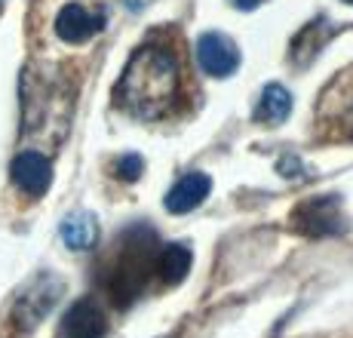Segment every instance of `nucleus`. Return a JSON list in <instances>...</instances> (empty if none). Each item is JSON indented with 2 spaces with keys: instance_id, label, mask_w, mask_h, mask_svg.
Masks as SVG:
<instances>
[{
  "instance_id": "10",
  "label": "nucleus",
  "mask_w": 353,
  "mask_h": 338,
  "mask_svg": "<svg viewBox=\"0 0 353 338\" xmlns=\"http://www.w3.org/2000/svg\"><path fill=\"white\" fill-rule=\"evenodd\" d=\"M191 270V249L185 243H169L160 249L157 255V274L163 277V283H181Z\"/></svg>"
},
{
  "instance_id": "2",
  "label": "nucleus",
  "mask_w": 353,
  "mask_h": 338,
  "mask_svg": "<svg viewBox=\"0 0 353 338\" xmlns=\"http://www.w3.org/2000/svg\"><path fill=\"white\" fill-rule=\"evenodd\" d=\"M59 295H62V280L52 274H40L34 277L28 286L19 292L16 308H12V323H16L22 332H31L52 308H56Z\"/></svg>"
},
{
  "instance_id": "3",
  "label": "nucleus",
  "mask_w": 353,
  "mask_h": 338,
  "mask_svg": "<svg viewBox=\"0 0 353 338\" xmlns=\"http://www.w3.org/2000/svg\"><path fill=\"white\" fill-rule=\"evenodd\" d=\"M196 62L209 77H230L236 71V65H240V50L225 34L206 31L196 40Z\"/></svg>"
},
{
  "instance_id": "5",
  "label": "nucleus",
  "mask_w": 353,
  "mask_h": 338,
  "mask_svg": "<svg viewBox=\"0 0 353 338\" xmlns=\"http://www.w3.org/2000/svg\"><path fill=\"white\" fill-rule=\"evenodd\" d=\"M105 335H108V320L101 314V308L96 301L83 299V301H74L65 310L56 338H105Z\"/></svg>"
},
{
  "instance_id": "8",
  "label": "nucleus",
  "mask_w": 353,
  "mask_h": 338,
  "mask_svg": "<svg viewBox=\"0 0 353 338\" xmlns=\"http://www.w3.org/2000/svg\"><path fill=\"white\" fill-rule=\"evenodd\" d=\"M59 234H62L68 249L86 252V249H92L99 243V221H96V215H90V212H71V215H65V221L59 225Z\"/></svg>"
},
{
  "instance_id": "9",
  "label": "nucleus",
  "mask_w": 353,
  "mask_h": 338,
  "mask_svg": "<svg viewBox=\"0 0 353 338\" xmlns=\"http://www.w3.org/2000/svg\"><path fill=\"white\" fill-rule=\"evenodd\" d=\"M289 111H292V92L286 86H280V83L264 86L261 101H258V108H255V117L264 120V123H270V126H276L289 117Z\"/></svg>"
},
{
  "instance_id": "14",
  "label": "nucleus",
  "mask_w": 353,
  "mask_h": 338,
  "mask_svg": "<svg viewBox=\"0 0 353 338\" xmlns=\"http://www.w3.org/2000/svg\"><path fill=\"white\" fill-rule=\"evenodd\" d=\"M344 3H353V0H344Z\"/></svg>"
},
{
  "instance_id": "11",
  "label": "nucleus",
  "mask_w": 353,
  "mask_h": 338,
  "mask_svg": "<svg viewBox=\"0 0 353 338\" xmlns=\"http://www.w3.org/2000/svg\"><path fill=\"white\" fill-rule=\"evenodd\" d=\"M335 209H338V200L329 206V212H320V200H310V203H304L298 212H307L310 215V225L304 228V231H310V234H332V231H341L338 228V221L335 219H341V215H335Z\"/></svg>"
},
{
  "instance_id": "1",
  "label": "nucleus",
  "mask_w": 353,
  "mask_h": 338,
  "mask_svg": "<svg viewBox=\"0 0 353 338\" xmlns=\"http://www.w3.org/2000/svg\"><path fill=\"white\" fill-rule=\"evenodd\" d=\"M179 96V62L163 46H141L132 52L117 83V101L123 111L141 120H154L169 111Z\"/></svg>"
},
{
  "instance_id": "13",
  "label": "nucleus",
  "mask_w": 353,
  "mask_h": 338,
  "mask_svg": "<svg viewBox=\"0 0 353 338\" xmlns=\"http://www.w3.org/2000/svg\"><path fill=\"white\" fill-rule=\"evenodd\" d=\"M230 3L240 6V10H255V6L261 3V0H230Z\"/></svg>"
},
{
  "instance_id": "6",
  "label": "nucleus",
  "mask_w": 353,
  "mask_h": 338,
  "mask_svg": "<svg viewBox=\"0 0 353 338\" xmlns=\"http://www.w3.org/2000/svg\"><path fill=\"white\" fill-rule=\"evenodd\" d=\"M105 28V16L101 12H90L80 3H68L56 16V34L65 43H83V40L96 37Z\"/></svg>"
},
{
  "instance_id": "7",
  "label": "nucleus",
  "mask_w": 353,
  "mask_h": 338,
  "mask_svg": "<svg viewBox=\"0 0 353 338\" xmlns=\"http://www.w3.org/2000/svg\"><path fill=\"white\" fill-rule=\"evenodd\" d=\"M209 188H212V179L203 172H188L181 175L179 181H175L172 188H169L166 194V209L169 212H191V209H196L203 200H206Z\"/></svg>"
},
{
  "instance_id": "12",
  "label": "nucleus",
  "mask_w": 353,
  "mask_h": 338,
  "mask_svg": "<svg viewBox=\"0 0 353 338\" xmlns=\"http://www.w3.org/2000/svg\"><path fill=\"white\" fill-rule=\"evenodd\" d=\"M141 166H145V160H141L139 154H126V157L117 160V175L123 181H135L141 175Z\"/></svg>"
},
{
  "instance_id": "4",
  "label": "nucleus",
  "mask_w": 353,
  "mask_h": 338,
  "mask_svg": "<svg viewBox=\"0 0 353 338\" xmlns=\"http://www.w3.org/2000/svg\"><path fill=\"white\" fill-rule=\"evenodd\" d=\"M10 179H12V185L22 188L31 197H43L52 185V163H50V157L40 151H22L12 157Z\"/></svg>"
}]
</instances>
